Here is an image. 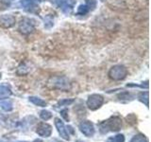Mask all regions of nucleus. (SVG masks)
Wrapping results in <instances>:
<instances>
[{"instance_id":"nucleus-29","label":"nucleus","mask_w":151,"mask_h":142,"mask_svg":"<svg viewBox=\"0 0 151 142\" xmlns=\"http://www.w3.org/2000/svg\"><path fill=\"white\" fill-rule=\"evenodd\" d=\"M101 1H105V0H101Z\"/></svg>"},{"instance_id":"nucleus-16","label":"nucleus","mask_w":151,"mask_h":142,"mask_svg":"<svg viewBox=\"0 0 151 142\" xmlns=\"http://www.w3.org/2000/svg\"><path fill=\"white\" fill-rule=\"evenodd\" d=\"M118 99H119L120 101H131V99H133V96H132V95L129 92H122L118 95Z\"/></svg>"},{"instance_id":"nucleus-25","label":"nucleus","mask_w":151,"mask_h":142,"mask_svg":"<svg viewBox=\"0 0 151 142\" xmlns=\"http://www.w3.org/2000/svg\"><path fill=\"white\" fill-rule=\"evenodd\" d=\"M33 142H42V141L41 139H36L35 141H33Z\"/></svg>"},{"instance_id":"nucleus-22","label":"nucleus","mask_w":151,"mask_h":142,"mask_svg":"<svg viewBox=\"0 0 151 142\" xmlns=\"http://www.w3.org/2000/svg\"><path fill=\"white\" fill-rule=\"evenodd\" d=\"M53 25H54L53 18H52V16H50V15H47L45 18V27L47 28H51Z\"/></svg>"},{"instance_id":"nucleus-2","label":"nucleus","mask_w":151,"mask_h":142,"mask_svg":"<svg viewBox=\"0 0 151 142\" xmlns=\"http://www.w3.org/2000/svg\"><path fill=\"white\" fill-rule=\"evenodd\" d=\"M48 84L51 86V88L63 90V91H67L71 87V83L69 80L64 77V76H57V77H52Z\"/></svg>"},{"instance_id":"nucleus-11","label":"nucleus","mask_w":151,"mask_h":142,"mask_svg":"<svg viewBox=\"0 0 151 142\" xmlns=\"http://www.w3.org/2000/svg\"><path fill=\"white\" fill-rule=\"evenodd\" d=\"M36 132L38 135L42 137H48L52 134V127L45 122H41L38 124Z\"/></svg>"},{"instance_id":"nucleus-5","label":"nucleus","mask_w":151,"mask_h":142,"mask_svg":"<svg viewBox=\"0 0 151 142\" xmlns=\"http://www.w3.org/2000/svg\"><path fill=\"white\" fill-rule=\"evenodd\" d=\"M57 8L65 14H71L76 5V0H51Z\"/></svg>"},{"instance_id":"nucleus-17","label":"nucleus","mask_w":151,"mask_h":142,"mask_svg":"<svg viewBox=\"0 0 151 142\" xmlns=\"http://www.w3.org/2000/svg\"><path fill=\"white\" fill-rule=\"evenodd\" d=\"M0 106H1V108L3 109V110L7 111V112H9L12 110V103L11 101H2L1 103H0Z\"/></svg>"},{"instance_id":"nucleus-28","label":"nucleus","mask_w":151,"mask_h":142,"mask_svg":"<svg viewBox=\"0 0 151 142\" xmlns=\"http://www.w3.org/2000/svg\"><path fill=\"white\" fill-rule=\"evenodd\" d=\"M1 75H2V74H1V73H0V79H1Z\"/></svg>"},{"instance_id":"nucleus-14","label":"nucleus","mask_w":151,"mask_h":142,"mask_svg":"<svg viewBox=\"0 0 151 142\" xmlns=\"http://www.w3.org/2000/svg\"><path fill=\"white\" fill-rule=\"evenodd\" d=\"M29 101L32 102L33 104H35V105L37 106H41V107H45L47 105V102L45 101H44L42 99H40V98H38V97H34V96H32V97H29Z\"/></svg>"},{"instance_id":"nucleus-7","label":"nucleus","mask_w":151,"mask_h":142,"mask_svg":"<svg viewBox=\"0 0 151 142\" xmlns=\"http://www.w3.org/2000/svg\"><path fill=\"white\" fill-rule=\"evenodd\" d=\"M20 5L26 12L29 13L38 14L40 12V7L35 0H21Z\"/></svg>"},{"instance_id":"nucleus-19","label":"nucleus","mask_w":151,"mask_h":142,"mask_svg":"<svg viewBox=\"0 0 151 142\" xmlns=\"http://www.w3.org/2000/svg\"><path fill=\"white\" fill-rule=\"evenodd\" d=\"M130 142H148V140L144 135L138 134V135H134L133 137H132Z\"/></svg>"},{"instance_id":"nucleus-4","label":"nucleus","mask_w":151,"mask_h":142,"mask_svg":"<svg viewBox=\"0 0 151 142\" xmlns=\"http://www.w3.org/2000/svg\"><path fill=\"white\" fill-rule=\"evenodd\" d=\"M18 30L24 35H28L35 30V21L31 18L24 17L18 24Z\"/></svg>"},{"instance_id":"nucleus-12","label":"nucleus","mask_w":151,"mask_h":142,"mask_svg":"<svg viewBox=\"0 0 151 142\" xmlns=\"http://www.w3.org/2000/svg\"><path fill=\"white\" fill-rule=\"evenodd\" d=\"M55 125H56V128H57V130H58L60 137H63L64 140H70V136H69V134L67 133V130H66L63 122L61 121L60 118H58V117L55 118Z\"/></svg>"},{"instance_id":"nucleus-9","label":"nucleus","mask_w":151,"mask_h":142,"mask_svg":"<svg viewBox=\"0 0 151 142\" xmlns=\"http://www.w3.org/2000/svg\"><path fill=\"white\" fill-rule=\"evenodd\" d=\"M79 130L84 135L91 137L94 135V127L93 124L89 120H84L79 124Z\"/></svg>"},{"instance_id":"nucleus-20","label":"nucleus","mask_w":151,"mask_h":142,"mask_svg":"<svg viewBox=\"0 0 151 142\" xmlns=\"http://www.w3.org/2000/svg\"><path fill=\"white\" fill-rule=\"evenodd\" d=\"M40 117L44 120H48L52 117V114H51V112L47 111V110H42L40 114Z\"/></svg>"},{"instance_id":"nucleus-13","label":"nucleus","mask_w":151,"mask_h":142,"mask_svg":"<svg viewBox=\"0 0 151 142\" xmlns=\"http://www.w3.org/2000/svg\"><path fill=\"white\" fill-rule=\"evenodd\" d=\"M12 91L8 86L5 85H0V99H8L9 97H11Z\"/></svg>"},{"instance_id":"nucleus-23","label":"nucleus","mask_w":151,"mask_h":142,"mask_svg":"<svg viewBox=\"0 0 151 142\" xmlns=\"http://www.w3.org/2000/svg\"><path fill=\"white\" fill-rule=\"evenodd\" d=\"M60 116L63 117L66 121H69V117H68V109H63L60 111Z\"/></svg>"},{"instance_id":"nucleus-1","label":"nucleus","mask_w":151,"mask_h":142,"mask_svg":"<svg viewBox=\"0 0 151 142\" xmlns=\"http://www.w3.org/2000/svg\"><path fill=\"white\" fill-rule=\"evenodd\" d=\"M122 127V120L119 117H111L109 120L101 122L99 124V130L102 134H107L109 132H117Z\"/></svg>"},{"instance_id":"nucleus-26","label":"nucleus","mask_w":151,"mask_h":142,"mask_svg":"<svg viewBox=\"0 0 151 142\" xmlns=\"http://www.w3.org/2000/svg\"><path fill=\"white\" fill-rule=\"evenodd\" d=\"M35 1H37V2H42V1H45V0H35Z\"/></svg>"},{"instance_id":"nucleus-6","label":"nucleus","mask_w":151,"mask_h":142,"mask_svg":"<svg viewBox=\"0 0 151 142\" xmlns=\"http://www.w3.org/2000/svg\"><path fill=\"white\" fill-rule=\"evenodd\" d=\"M104 102V98L99 94H92L87 99V106L90 110L96 111L102 106Z\"/></svg>"},{"instance_id":"nucleus-15","label":"nucleus","mask_w":151,"mask_h":142,"mask_svg":"<svg viewBox=\"0 0 151 142\" xmlns=\"http://www.w3.org/2000/svg\"><path fill=\"white\" fill-rule=\"evenodd\" d=\"M138 99L141 102H143L145 104V106L148 107V92L145 91V92H141L138 95Z\"/></svg>"},{"instance_id":"nucleus-27","label":"nucleus","mask_w":151,"mask_h":142,"mask_svg":"<svg viewBox=\"0 0 151 142\" xmlns=\"http://www.w3.org/2000/svg\"><path fill=\"white\" fill-rule=\"evenodd\" d=\"M76 142H83V141H81V140H77Z\"/></svg>"},{"instance_id":"nucleus-21","label":"nucleus","mask_w":151,"mask_h":142,"mask_svg":"<svg viewBox=\"0 0 151 142\" xmlns=\"http://www.w3.org/2000/svg\"><path fill=\"white\" fill-rule=\"evenodd\" d=\"M75 101L74 99H61L58 102V105L60 106H64V105H70V104H72L73 102Z\"/></svg>"},{"instance_id":"nucleus-10","label":"nucleus","mask_w":151,"mask_h":142,"mask_svg":"<svg viewBox=\"0 0 151 142\" xmlns=\"http://www.w3.org/2000/svg\"><path fill=\"white\" fill-rule=\"evenodd\" d=\"M16 19L12 14H3L0 16V27L4 28H9L15 25Z\"/></svg>"},{"instance_id":"nucleus-3","label":"nucleus","mask_w":151,"mask_h":142,"mask_svg":"<svg viewBox=\"0 0 151 142\" xmlns=\"http://www.w3.org/2000/svg\"><path fill=\"white\" fill-rule=\"evenodd\" d=\"M127 73H129V71H127L125 65L116 64V65H113L112 67H111V69L109 70L108 76H109V78L112 80H122L126 79Z\"/></svg>"},{"instance_id":"nucleus-18","label":"nucleus","mask_w":151,"mask_h":142,"mask_svg":"<svg viewBox=\"0 0 151 142\" xmlns=\"http://www.w3.org/2000/svg\"><path fill=\"white\" fill-rule=\"evenodd\" d=\"M107 142H125V136L120 134L115 136L109 137L107 139Z\"/></svg>"},{"instance_id":"nucleus-24","label":"nucleus","mask_w":151,"mask_h":142,"mask_svg":"<svg viewBox=\"0 0 151 142\" xmlns=\"http://www.w3.org/2000/svg\"><path fill=\"white\" fill-rule=\"evenodd\" d=\"M12 1H13V0H1V2L5 3L6 5H9V4H11Z\"/></svg>"},{"instance_id":"nucleus-8","label":"nucleus","mask_w":151,"mask_h":142,"mask_svg":"<svg viewBox=\"0 0 151 142\" xmlns=\"http://www.w3.org/2000/svg\"><path fill=\"white\" fill-rule=\"evenodd\" d=\"M97 1L96 0H85V4L80 5L78 9L77 15H86L90 12L93 11L96 8Z\"/></svg>"}]
</instances>
